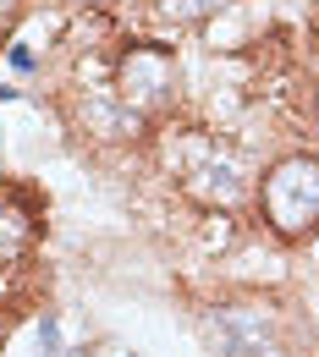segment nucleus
Segmentation results:
<instances>
[{
    "instance_id": "nucleus-10",
    "label": "nucleus",
    "mask_w": 319,
    "mask_h": 357,
    "mask_svg": "<svg viewBox=\"0 0 319 357\" xmlns=\"http://www.w3.org/2000/svg\"><path fill=\"white\" fill-rule=\"evenodd\" d=\"M0 99H17V89H0Z\"/></svg>"
},
{
    "instance_id": "nucleus-8",
    "label": "nucleus",
    "mask_w": 319,
    "mask_h": 357,
    "mask_svg": "<svg viewBox=\"0 0 319 357\" xmlns=\"http://www.w3.org/2000/svg\"><path fill=\"white\" fill-rule=\"evenodd\" d=\"M11 66L28 72V66H34V50H28V45H11Z\"/></svg>"
},
{
    "instance_id": "nucleus-1",
    "label": "nucleus",
    "mask_w": 319,
    "mask_h": 357,
    "mask_svg": "<svg viewBox=\"0 0 319 357\" xmlns=\"http://www.w3.org/2000/svg\"><path fill=\"white\" fill-rule=\"evenodd\" d=\"M259 209L281 236H309L319 225V160L309 154L281 160L259 187Z\"/></svg>"
},
{
    "instance_id": "nucleus-9",
    "label": "nucleus",
    "mask_w": 319,
    "mask_h": 357,
    "mask_svg": "<svg viewBox=\"0 0 319 357\" xmlns=\"http://www.w3.org/2000/svg\"><path fill=\"white\" fill-rule=\"evenodd\" d=\"M253 357H286V352H275V347H259V352H253Z\"/></svg>"
},
{
    "instance_id": "nucleus-7",
    "label": "nucleus",
    "mask_w": 319,
    "mask_h": 357,
    "mask_svg": "<svg viewBox=\"0 0 319 357\" xmlns=\"http://www.w3.org/2000/svg\"><path fill=\"white\" fill-rule=\"evenodd\" d=\"M17 11H22V0H0V39H6V28L17 22Z\"/></svg>"
},
{
    "instance_id": "nucleus-5",
    "label": "nucleus",
    "mask_w": 319,
    "mask_h": 357,
    "mask_svg": "<svg viewBox=\"0 0 319 357\" xmlns=\"http://www.w3.org/2000/svg\"><path fill=\"white\" fill-rule=\"evenodd\" d=\"M221 347H226V357H253L265 347V313L259 308H221Z\"/></svg>"
},
{
    "instance_id": "nucleus-11",
    "label": "nucleus",
    "mask_w": 319,
    "mask_h": 357,
    "mask_svg": "<svg viewBox=\"0 0 319 357\" xmlns=\"http://www.w3.org/2000/svg\"><path fill=\"white\" fill-rule=\"evenodd\" d=\"M0 335H6V319H0Z\"/></svg>"
},
{
    "instance_id": "nucleus-3",
    "label": "nucleus",
    "mask_w": 319,
    "mask_h": 357,
    "mask_svg": "<svg viewBox=\"0 0 319 357\" xmlns=\"http://www.w3.org/2000/svg\"><path fill=\"white\" fill-rule=\"evenodd\" d=\"M182 192L198 198L204 209H231V204L248 192V181H242V171H237L231 154H209L204 165H193V171L182 176Z\"/></svg>"
},
{
    "instance_id": "nucleus-2",
    "label": "nucleus",
    "mask_w": 319,
    "mask_h": 357,
    "mask_svg": "<svg viewBox=\"0 0 319 357\" xmlns=\"http://www.w3.org/2000/svg\"><path fill=\"white\" fill-rule=\"evenodd\" d=\"M116 89L121 99L133 105V110H160L171 89H177V61H171V50L160 45H133L121 55V66H116Z\"/></svg>"
},
{
    "instance_id": "nucleus-6",
    "label": "nucleus",
    "mask_w": 319,
    "mask_h": 357,
    "mask_svg": "<svg viewBox=\"0 0 319 357\" xmlns=\"http://www.w3.org/2000/svg\"><path fill=\"white\" fill-rule=\"evenodd\" d=\"M39 347H45L39 357H61V324H55V319H45V324H39Z\"/></svg>"
},
{
    "instance_id": "nucleus-4",
    "label": "nucleus",
    "mask_w": 319,
    "mask_h": 357,
    "mask_svg": "<svg viewBox=\"0 0 319 357\" xmlns=\"http://www.w3.org/2000/svg\"><path fill=\"white\" fill-rule=\"evenodd\" d=\"M34 209L22 204V192H0V269L28 264V248H34Z\"/></svg>"
}]
</instances>
